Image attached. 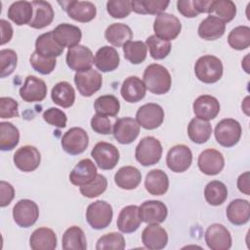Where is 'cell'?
Segmentation results:
<instances>
[{"instance_id": "6da1fadb", "label": "cell", "mask_w": 250, "mask_h": 250, "mask_svg": "<svg viewBox=\"0 0 250 250\" xmlns=\"http://www.w3.org/2000/svg\"><path fill=\"white\" fill-rule=\"evenodd\" d=\"M143 78L146 89L155 95L166 94L171 88V75L168 69L161 64L151 63L147 65Z\"/></svg>"}, {"instance_id": "7a4b0ae2", "label": "cell", "mask_w": 250, "mask_h": 250, "mask_svg": "<svg viewBox=\"0 0 250 250\" xmlns=\"http://www.w3.org/2000/svg\"><path fill=\"white\" fill-rule=\"evenodd\" d=\"M194 73L197 79L203 83H216L223 76V63L215 56H202L194 64Z\"/></svg>"}, {"instance_id": "3957f363", "label": "cell", "mask_w": 250, "mask_h": 250, "mask_svg": "<svg viewBox=\"0 0 250 250\" xmlns=\"http://www.w3.org/2000/svg\"><path fill=\"white\" fill-rule=\"evenodd\" d=\"M162 150L163 148L159 140L148 136L143 138L136 146L135 157L143 166H151L160 160Z\"/></svg>"}, {"instance_id": "277c9868", "label": "cell", "mask_w": 250, "mask_h": 250, "mask_svg": "<svg viewBox=\"0 0 250 250\" xmlns=\"http://www.w3.org/2000/svg\"><path fill=\"white\" fill-rule=\"evenodd\" d=\"M112 216V207L104 200L94 201L86 210V220L94 229H103L108 227Z\"/></svg>"}, {"instance_id": "5b68a950", "label": "cell", "mask_w": 250, "mask_h": 250, "mask_svg": "<svg viewBox=\"0 0 250 250\" xmlns=\"http://www.w3.org/2000/svg\"><path fill=\"white\" fill-rule=\"evenodd\" d=\"M242 133L238 121L232 118L221 120L215 127L214 135L217 143L225 147H231L238 143Z\"/></svg>"}, {"instance_id": "8992f818", "label": "cell", "mask_w": 250, "mask_h": 250, "mask_svg": "<svg viewBox=\"0 0 250 250\" xmlns=\"http://www.w3.org/2000/svg\"><path fill=\"white\" fill-rule=\"evenodd\" d=\"M182 23L180 20L171 14L161 13L156 16L153 22L154 35L162 40L170 41L181 33Z\"/></svg>"}, {"instance_id": "52a82bcc", "label": "cell", "mask_w": 250, "mask_h": 250, "mask_svg": "<svg viewBox=\"0 0 250 250\" xmlns=\"http://www.w3.org/2000/svg\"><path fill=\"white\" fill-rule=\"evenodd\" d=\"M67 66L76 72L91 69L95 63V58L92 51L84 45H76L67 50L66 53Z\"/></svg>"}, {"instance_id": "ba28073f", "label": "cell", "mask_w": 250, "mask_h": 250, "mask_svg": "<svg viewBox=\"0 0 250 250\" xmlns=\"http://www.w3.org/2000/svg\"><path fill=\"white\" fill-rule=\"evenodd\" d=\"M91 156L102 170H111L119 161V151L117 147L105 142L96 144L91 151Z\"/></svg>"}, {"instance_id": "9c48e42d", "label": "cell", "mask_w": 250, "mask_h": 250, "mask_svg": "<svg viewBox=\"0 0 250 250\" xmlns=\"http://www.w3.org/2000/svg\"><path fill=\"white\" fill-rule=\"evenodd\" d=\"M62 146L70 155H78L86 150L89 145L87 132L80 127H72L62 138Z\"/></svg>"}, {"instance_id": "30bf717a", "label": "cell", "mask_w": 250, "mask_h": 250, "mask_svg": "<svg viewBox=\"0 0 250 250\" xmlns=\"http://www.w3.org/2000/svg\"><path fill=\"white\" fill-rule=\"evenodd\" d=\"M66 12L68 17L79 22H88L95 19L97 14L96 6L90 1H62L58 2Z\"/></svg>"}, {"instance_id": "8fae6325", "label": "cell", "mask_w": 250, "mask_h": 250, "mask_svg": "<svg viewBox=\"0 0 250 250\" xmlns=\"http://www.w3.org/2000/svg\"><path fill=\"white\" fill-rule=\"evenodd\" d=\"M39 217L37 204L30 199L19 200L13 208V218L15 223L21 228L33 226Z\"/></svg>"}, {"instance_id": "7c38bea8", "label": "cell", "mask_w": 250, "mask_h": 250, "mask_svg": "<svg viewBox=\"0 0 250 250\" xmlns=\"http://www.w3.org/2000/svg\"><path fill=\"white\" fill-rule=\"evenodd\" d=\"M163 120L164 110L157 104H146L142 105L136 113V121L141 127L146 130L158 128L162 124Z\"/></svg>"}, {"instance_id": "4fadbf2b", "label": "cell", "mask_w": 250, "mask_h": 250, "mask_svg": "<svg viewBox=\"0 0 250 250\" xmlns=\"http://www.w3.org/2000/svg\"><path fill=\"white\" fill-rule=\"evenodd\" d=\"M191 162V150L185 145H177L172 146L166 156V164L168 168L175 173H183L187 171L190 167Z\"/></svg>"}, {"instance_id": "5bb4252c", "label": "cell", "mask_w": 250, "mask_h": 250, "mask_svg": "<svg viewBox=\"0 0 250 250\" xmlns=\"http://www.w3.org/2000/svg\"><path fill=\"white\" fill-rule=\"evenodd\" d=\"M74 83L78 92L83 97H91L101 89L103 77L99 71L91 68L85 71L76 72L74 75Z\"/></svg>"}, {"instance_id": "9a60e30c", "label": "cell", "mask_w": 250, "mask_h": 250, "mask_svg": "<svg viewBox=\"0 0 250 250\" xmlns=\"http://www.w3.org/2000/svg\"><path fill=\"white\" fill-rule=\"evenodd\" d=\"M205 242L211 250H228L231 247V235L229 229L221 224L208 227L204 235Z\"/></svg>"}, {"instance_id": "2e32d148", "label": "cell", "mask_w": 250, "mask_h": 250, "mask_svg": "<svg viewBox=\"0 0 250 250\" xmlns=\"http://www.w3.org/2000/svg\"><path fill=\"white\" fill-rule=\"evenodd\" d=\"M140 133V125L132 117H122L115 121L112 129L114 139L122 145L133 143Z\"/></svg>"}, {"instance_id": "e0dca14e", "label": "cell", "mask_w": 250, "mask_h": 250, "mask_svg": "<svg viewBox=\"0 0 250 250\" xmlns=\"http://www.w3.org/2000/svg\"><path fill=\"white\" fill-rule=\"evenodd\" d=\"M13 160L19 170L32 172L39 167L41 155L35 146H23L16 150Z\"/></svg>"}, {"instance_id": "ac0fdd59", "label": "cell", "mask_w": 250, "mask_h": 250, "mask_svg": "<svg viewBox=\"0 0 250 250\" xmlns=\"http://www.w3.org/2000/svg\"><path fill=\"white\" fill-rule=\"evenodd\" d=\"M46 83L34 75H28L23 85L20 88V96L26 103L41 102L46 98Z\"/></svg>"}, {"instance_id": "d6986e66", "label": "cell", "mask_w": 250, "mask_h": 250, "mask_svg": "<svg viewBox=\"0 0 250 250\" xmlns=\"http://www.w3.org/2000/svg\"><path fill=\"white\" fill-rule=\"evenodd\" d=\"M197 165L203 174L214 176L223 170L225 166V158L219 150L207 148L199 154Z\"/></svg>"}, {"instance_id": "ffe728a7", "label": "cell", "mask_w": 250, "mask_h": 250, "mask_svg": "<svg viewBox=\"0 0 250 250\" xmlns=\"http://www.w3.org/2000/svg\"><path fill=\"white\" fill-rule=\"evenodd\" d=\"M142 222L146 224H160L168 215L167 206L159 200H146L139 207Z\"/></svg>"}, {"instance_id": "44dd1931", "label": "cell", "mask_w": 250, "mask_h": 250, "mask_svg": "<svg viewBox=\"0 0 250 250\" xmlns=\"http://www.w3.org/2000/svg\"><path fill=\"white\" fill-rule=\"evenodd\" d=\"M142 242L150 250L163 249L168 243L167 231L158 224H148L142 232Z\"/></svg>"}, {"instance_id": "7402d4cb", "label": "cell", "mask_w": 250, "mask_h": 250, "mask_svg": "<svg viewBox=\"0 0 250 250\" xmlns=\"http://www.w3.org/2000/svg\"><path fill=\"white\" fill-rule=\"evenodd\" d=\"M192 108L197 118L209 121L219 114L220 103L213 96L201 95L193 102Z\"/></svg>"}, {"instance_id": "603a6c76", "label": "cell", "mask_w": 250, "mask_h": 250, "mask_svg": "<svg viewBox=\"0 0 250 250\" xmlns=\"http://www.w3.org/2000/svg\"><path fill=\"white\" fill-rule=\"evenodd\" d=\"M97 167L94 162L85 158L80 160L69 174V181L72 185L82 187L89 184L97 176Z\"/></svg>"}, {"instance_id": "cb8c5ba5", "label": "cell", "mask_w": 250, "mask_h": 250, "mask_svg": "<svg viewBox=\"0 0 250 250\" xmlns=\"http://www.w3.org/2000/svg\"><path fill=\"white\" fill-rule=\"evenodd\" d=\"M52 32L57 43L63 48L68 47V49L78 45L82 37L81 29L70 23H61Z\"/></svg>"}, {"instance_id": "d4e9b609", "label": "cell", "mask_w": 250, "mask_h": 250, "mask_svg": "<svg viewBox=\"0 0 250 250\" xmlns=\"http://www.w3.org/2000/svg\"><path fill=\"white\" fill-rule=\"evenodd\" d=\"M31 4L33 7V17L28 25L36 29L50 25L54 20V10L51 4L42 0L32 1Z\"/></svg>"}, {"instance_id": "484cf974", "label": "cell", "mask_w": 250, "mask_h": 250, "mask_svg": "<svg viewBox=\"0 0 250 250\" xmlns=\"http://www.w3.org/2000/svg\"><path fill=\"white\" fill-rule=\"evenodd\" d=\"M142 220L139 214V207L137 205H128L121 209L117 217V228L123 233H131L136 231Z\"/></svg>"}, {"instance_id": "4316f807", "label": "cell", "mask_w": 250, "mask_h": 250, "mask_svg": "<svg viewBox=\"0 0 250 250\" xmlns=\"http://www.w3.org/2000/svg\"><path fill=\"white\" fill-rule=\"evenodd\" d=\"M146 87L144 81L138 76L127 77L120 89V94L122 98L128 103H138L143 100L146 96Z\"/></svg>"}, {"instance_id": "83f0119b", "label": "cell", "mask_w": 250, "mask_h": 250, "mask_svg": "<svg viewBox=\"0 0 250 250\" xmlns=\"http://www.w3.org/2000/svg\"><path fill=\"white\" fill-rule=\"evenodd\" d=\"M226 30V23L216 16L209 15L198 26V35L204 40H216L222 37Z\"/></svg>"}, {"instance_id": "f1b7e54d", "label": "cell", "mask_w": 250, "mask_h": 250, "mask_svg": "<svg viewBox=\"0 0 250 250\" xmlns=\"http://www.w3.org/2000/svg\"><path fill=\"white\" fill-rule=\"evenodd\" d=\"M119 62V55L115 48L111 46L100 48L95 55V65L102 72H109L116 69Z\"/></svg>"}, {"instance_id": "f546056e", "label": "cell", "mask_w": 250, "mask_h": 250, "mask_svg": "<svg viewBox=\"0 0 250 250\" xmlns=\"http://www.w3.org/2000/svg\"><path fill=\"white\" fill-rule=\"evenodd\" d=\"M29 246L33 250H54L57 247V235L49 228L36 229L30 235Z\"/></svg>"}, {"instance_id": "4dcf8cb0", "label": "cell", "mask_w": 250, "mask_h": 250, "mask_svg": "<svg viewBox=\"0 0 250 250\" xmlns=\"http://www.w3.org/2000/svg\"><path fill=\"white\" fill-rule=\"evenodd\" d=\"M226 215L232 225H245L250 219L249 201L240 198L232 200L227 207Z\"/></svg>"}, {"instance_id": "1f68e13d", "label": "cell", "mask_w": 250, "mask_h": 250, "mask_svg": "<svg viewBox=\"0 0 250 250\" xmlns=\"http://www.w3.org/2000/svg\"><path fill=\"white\" fill-rule=\"evenodd\" d=\"M145 188L152 195H163L169 188V179L167 174L160 169L149 171L145 180Z\"/></svg>"}, {"instance_id": "d6a6232c", "label": "cell", "mask_w": 250, "mask_h": 250, "mask_svg": "<svg viewBox=\"0 0 250 250\" xmlns=\"http://www.w3.org/2000/svg\"><path fill=\"white\" fill-rule=\"evenodd\" d=\"M142 181V174L138 168L134 166L121 167L114 175L116 186L122 189H134Z\"/></svg>"}, {"instance_id": "836d02e7", "label": "cell", "mask_w": 250, "mask_h": 250, "mask_svg": "<svg viewBox=\"0 0 250 250\" xmlns=\"http://www.w3.org/2000/svg\"><path fill=\"white\" fill-rule=\"evenodd\" d=\"M104 37L107 42L115 47H123L133 38V31L125 23H112L104 31Z\"/></svg>"}, {"instance_id": "e575fe53", "label": "cell", "mask_w": 250, "mask_h": 250, "mask_svg": "<svg viewBox=\"0 0 250 250\" xmlns=\"http://www.w3.org/2000/svg\"><path fill=\"white\" fill-rule=\"evenodd\" d=\"M35 51L46 58H57L63 52V47L54 39L52 30L39 35L35 41Z\"/></svg>"}, {"instance_id": "d590c367", "label": "cell", "mask_w": 250, "mask_h": 250, "mask_svg": "<svg viewBox=\"0 0 250 250\" xmlns=\"http://www.w3.org/2000/svg\"><path fill=\"white\" fill-rule=\"evenodd\" d=\"M8 18L17 25L29 24L33 17V7L28 1H16L8 9Z\"/></svg>"}, {"instance_id": "8d00e7d4", "label": "cell", "mask_w": 250, "mask_h": 250, "mask_svg": "<svg viewBox=\"0 0 250 250\" xmlns=\"http://www.w3.org/2000/svg\"><path fill=\"white\" fill-rule=\"evenodd\" d=\"M51 99L56 104L63 108H67L74 104L75 91L70 83L61 81L52 88Z\"/></svg>"}, {"instance_id": "74e56055", "label": "cell", "mask_w": 250, "mask_h": 250, "mask_svg": "<svg viewBox=\"0 0 250 250\" xmlns=\"http://www.w3.org/2000/svg\"><path fill=\"white\" fill-rule=\"evenodd\" d=\"M212 134V126L206 121L197 117L192 118L188 126V135L191 142L201 145L206 143Z\"/></svg>"}, {"instance_id": "f35d334b", "label": "cell", "mask_w": 250, "mask_h": 250, "mask_svg": "<svg viewBox=\"0 0 250 250\" xmlns=\"http://www.w3.org/2000/svg\"><path fill=\"white\" fill-rule=\"evenodd\" d=\"M62 246L64 250H85L87 241L82 229L77 226L68 228L62 235Z\"/></svg>"}, {"instance_id": "ab89813d", "label": "cell", "mask_w": 250, "mask_h": 250, "mask_svg": "<svg viewBox=\"0 0 250 250\" xmlns=\"http://www.w3.org/2000/svg\"><path fill=\"white\" fill-rule=\"evenodd\" d=\"M169 1L164 0H134L131 1L132 10L141 15H159L164 13L169 6Z\"/></svg>"}, {"instance_id": "60d3db41", "label": "cell", "mask_w": 250, "mask_h": 250, "mask_svg": "<svg viewBox=\"0 0 250 250\" xmlns=\"http://www.w3.org/2000/svg\"><path fill=\"white\" fill-rule=\"evenodd\" d=\"M20 142L19 129L10 122L0 123V149L12 150Z\"/></svg>"}, {"instance_id": "b9f144b4", "label": "cell", "mask_w": 250, "mask_h": 250, "mask_svg": "<svg viewBox=\"0 0 250 250\" xmlns=\"http://www.w3.org/2000/svg\"><path fill=\"white\" fill-rule=\"evenodd\" d=\"M205 200L212 206L223 204L228 197V188L226 185L220 181H212L208 183L204 188Z\"/></svg>"}, {"instance_id": "7bdbcfd3", "label": "cell", "mask_w": 250, "mask_h": 250, "mask_svg": "<svg viewBox=\"0 0 250 250\" xmlns=\"http://www.w3.org/2000/svg\"><path fill=\"white\" fill-rule=\"evenodd\" d=\"M94 108L97 114L104 116H116L120 109L118 99L113 95H104L96 99Z\"/></svg>"}, {"instance_id": "ee69618b", "label": "cell", "mask_w": 250, "mask_h": 250, "mask_svg": "<svg viewBox=\"0 0 250 250\" xmlns=\"http://www.w3.org/2000/svg\"><path fill=\"white\" fill-rule=\"evenodd\" d=\"M229 45L234 50H245L250 46V27L239 25L234 27L228 36Z\"/></svg>"}, {"instance_id": "f6af8a7d", "label": "cell", "mask_w": 250, "mask_h": 250, "mask_svg": "<svg viewBox=\"0 0 250 250\" xmlns=\"http://www.w3.org/2000/svg\"><path fill=\"white\" fill-rule=\"evenodd\" d=\"M122 48L124 58L133 64L142 63L146 58L147 47L142 41H129Z\"/></svg>"}, {"instance_id": "bcb514c9", "label": "cell", "mask_w": 250, "mask_h": 250, "mask_svg": "<svg viewBox=\"0 0 250 250\" xmlns=\"http://www.w3.org/2000/svg\"><path fill=\"white\" fill-rule=\"evenodd\" d=\"M215 13L217 18L225 23L231 21L236 15V6L230 0H213L211 5V14Z\"/></svg>"}, {"instance_id": "7dc6e473", "label": "cell", "mask_w": 250, "mask_h": 250, "mask_svg": "<svg viewBox=\"0 0 250 250\" xmlns=\"http://www.w3.org/2000/svg\"><path fill=\"white\" fill-rule=\"evenodd\" d=\"M146 45L149 50L150 57L154 60H162L166 58L171 51L170 41L162 40L155 35H150L146 40Z\"/></svg>"}, {"instance_id": "c3c4849f", "label": "cell", "mask_w": 250, "mask_h": 250, "mask_svg": "<svg viewBox=\"0 0 250 250\" xmlns=\"http://www.w3.org/2000/svg\"><path fill=\"white\" fill-rule=\"evenodd\" d=\"M30 65L32 68L39 72L40 74L47 75L50 74L56 67L57 60L56 58H46L39 55L36 51H34L29 58Z\"/></svg>"}, {"instance_id": "681fc988", "label": "cell", "mask_w": 250, "mask_h": 250, "mask_svg": "<svg viewBox=\"0 0 250 250\" xmlns=\"http://www.w3.org/2000/svg\"><path fill=\"white\" fill-rule=\"evenodd\" d=\"M125 248V239L119 232H109L101 236L96 244L97 250L117 249L123 250Z\"/></svg>"}, {"instance_id": "f907efd6", "label": "cell", "mask_w": 250, "mask_h": 250, "mask_svg": "<svg viewBox=\"0 0 250 250\" xmlns=\"http://www.w3.org/2000/svg\"><path fill=\"white\" fill-rule=\"evenodd\" d=\"M107 188V180L104 176L98 174L96 178L89 184L80 187V193L88 198H94L105 191Z\"/></svg>"}, {"instance_id": "816d5d0a", "label": "cell", "mask_w": 250, "mask_h": 250, "mask_svg": "<svg viewBox=\"0 0 250 250\" xmlns=\"http://www.w3.org/2000/svg\"><path fill=\"white\" fill-rule=\"evenodd\" d=\"M18 56L12 49H2L0 51V76L2 78L11 75L17 67Z\"/></svg>"}, {"instance_id": "f5cc1de1", "label": "cell", "mask_w": 250, "mask_h": 250, "mask_svg": "<svg viewBox=\"0 0 250 250\" xmlns=\"http://www.w3.org/2000/svg\"><path fill=\"white\" fill-rule=\"evenodd\" d=\"M106 11L114 19H123L130 15L132 11L129 0H110L106 2Z\"/></svg>"}, {"instance_id": "db71d44e", "label": "cell", "mask_w": 250, "mask_h": 250, "mask_svg": "<svg viewBox=\"0 0 250 250\" xmlns=\"http://www.w3.org/2000/svg\"><path fill=\"white\" fill-rule=\"evenodd\" d=\"M43 119L50 125L58 128H64L67 121L66 114L57 107H50L45 110L43 112Z\"/></svg>"}, {"instance_id": "11a10c76", "label": "cell", "mask_w": 250, "mask_h": 250, "mask_svg": "<svg viewBox=\"0 0 250 250\" xmlns=\"http://www.w3.org/2000/svg\"><path fill=\"white\" fill-rule=\"evenodd\" d=\"M19 104L16 100L10 97L0 98V117L2 119L13 118L19 116Z\"/></svg>"}, {"instance_id": "9f6ffc18", "label": "cell", "mask_w": 250, "mask_h": 250, "mask_svg": "<svg viewBox=\"0 0 250 250\" xmlns=\"http://www.w3.org/2000/svg\"><path fill=\"white\" fill-rule=\"evenodd\" d=\"M91 128L98 134L108 135L112 133L111 121L106 116L97 113L91 118Z\"/></svg>"}, {"instance_id": "6f0895ef", "label": "cell", "mask_w": 250, "mask_h": 250, "mask_svg": "<svg viewBox=\"0 0 250 250\" xmlns=\"http://www.w3.org/2000/svg\"><path fill=\"white\" fill-rule=\"evenodd\" d=\"M15 197V189L13 186L5 181L0 182V206L9 205Z\"/></svg>"}, {"instance_id": "680465c9", "label": "cell", "mask_w": 250, "mask_h": 250, "mask_svg": "<svg viewBox=\"0 0 250 250\" xmlns=\"http://www.w3.org/2000/svg\"><path fill=\"white\" fill-rule=\"evenodd\" d=\"M177 8L186 18H195L199 15L193 6V0H179L177 2Z\"/></svg>"}, {"instance_id": "91938a15", "label": "cell", "mask_w": 250, "mask_h": 250, "mask_svg": "<svg viewBox=\"0 0 250 250\" xmlns=\"http://www.w3.org/2000/svg\"><path fill=\"white\" fill-rule=\"evenodd\" d=\"M0 26H1V45L8 43L13 36V27L9 21L6 20H0Z\"/></svg>"}, {"instance_id": "94428289", "label": "cell", "mask_w": 250, "mask_h": 250, "mask_svg": "<svg viewBox=\"0 0 250 250\" xmlns=\"http://www.w3.org/2000/svg\"><path fill=\"white\" fill-rule=\"evenodd\" d=\"M249 172L246 171L241 174L237 179V188L240 192L249 195L250 194V186H249Z\"/></svg>"}, {"instance_id": "6125c7cd", "label": "cell", "mask_w": 250, "mask_h": 250, "mask_svg": "<svg viewBox=\"0 0 250 250\" xmlns=\"http://www.w3.org/2000/svg\"><path fill=\"white\" fill-rule=\"evenodd\" d=\"M213 0H193V6L200 13L211 14V5Z\"/></svg>"}, {"instance_id": "be15d7a7", "label": "cell", "mask_w": 250, "mask_h": 250, "mask_svg": "<svg viewBox=\"0 0 250 250\" xmlns=\"http://www.w3.org/2000/svg\"><path fill=\"white\" fill-rule=\"evenodd\" d=\"M249 101V97H246L245 98V100H244V102H243V105H242V108H243V110H244V112L246 113V115H249V106H248V102Z\"/></svg>"}]
</instances>
